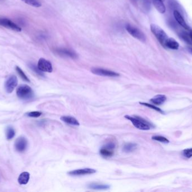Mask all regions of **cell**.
Here are the masks:
<instances>
[{"label": "cell", "instance_id": "ba28073f", "mask_svg": "<svg viewBox=\"0 0 192 192\" xmlns=\"http://www.w3.org/2000/svg\"><path fill=\"white\" fill-rule=\"evenodd\" d=\"M37 67L43 72L51 73L53 70L51 63L44 58H41L38 60Z\"/></svg>", "mask_w": 192, "mask_h": 192}, {"label": "cell", "instance_id": "9c48e42d", "mask_svg": "<svg viewBox=\"0 0 192 192\" xmlns=\"http://www.w3.org/2000/svg\"><path fill=\"white\" fill-rule=\"evenodd\" d=\"M17 85H18V79L16 76L15 75H11L6 81L5 84L6 91L8 93H11L13 91Z\"/></svg>", "mask_w": 192, "mask_h": 192}, {"label": "cell", "instance_id": "5b68a950", "mask_svg": "<svg viewBox=\"0 0 192 192\" xmlns=\"http://www.w3.org/2000/svg\"><path fill=\"white\" fill-rule=\"evenodd\" d=\"M115 146L116 145L114 142H109L105 146H103L101 149L100 151L101 156L105 158L112 157L114 155V151L115 148Z\"/></svg>", "mask_w": 192, "mask_h": 192}, {"label": "cell", "instance_id": "7a4b0ae2", "mask_svg": "<svg viewBox=\"0 0 192 192\" xmlns=\"http://www.w3.org/2000/svg\"><path fill=\"white\" fill-rule=\"evenodd\" d=\"M16 94L20 99L24 100H30L34 96L32 88L27 85H20L17 89Z\"/></svg>", "mask_w": 192, "mask_h": 192}, {"label": "cell", "instance_id": "7c38bea8", "mask_svg": "<svg viewBox=\"0 0 192 192\" xmlns=\"http://www.w3.org/2000/svg\"><path fill=\"white\" fill-rule=\"evenodd\" d=\"M28 141L24 137H19L15 142V148L19 152L25 151L27 148Z\"/></svg>", "mask_w": 192, "mask_h": 192}, {"label": "cell", "instance_id": "ac0fdd59", "mask_svg": "<svg viewBox=\"0 0 192 192\" xmlns=\"http://www.w3.org/2000/svg\"><path fill=\"white\" fill-rule=\"evenodd\" d=\"M30 174L28 172L22 173L18 178V181L20 184L25 185L27 184L29 180Z\"/></svg>", "mask_w": 192, "mask_h": 192}, {"label": "cell", "instance_id": "9a60e30c", "mask_svg": "<svg viewBox=\"0 0 192 192\" xmlns=\"http://www.w3.org/2000/svg\"><path fill=\"white\" fill-rule=\"evenodd\" d=\"M167 99L166 96L164 95H157L151 99L150 101L156 106H160L165 103Z\"/></svg>", "mask_w": 192, "mask_h": 192}, {"label": "cell", "instance_id": "4dcf8cb0", "mask_svg": "<svg viewBox=\"0 0 192 192\" xmlns=\"http://www.w3.org/2000/svg\"><path fill=\"white\" fill-rule=\"evenodd\" d=\"M189 35L192 40V30H189Z\"/></svg>", "mask_w": 192, "mask_h": 192}, {"label": "cell", "instance_id": "f546056e", "mask_svg": "<svg viewBox=\"0 0 192 192\" xmlns=\"http://www.w3.org/2000/svg\"><path fill=\"white\" fill-rule=\"evenodd\" d=\"M188 50L191 54H192V47H188Z\"/></svg>", "mask_w": 192, "mask_h": 192}, {"label": "cell", "instance_id": "484cf974", "mask_svg": "<svg viewBox=\"0 0 192 192\" xmlns=\"http://www.w3.org/2000/svg\"><path fill=\"white\" fill-rule=\"evenodd\" d=\"M152 139L154 140L158 141H160V142L163 143H169V140H168L167 138H165V137L162 136H154L152 138Z\"/></svg>", "mask_w": 192, "mask_h": 192}, {"label": "cell", "instance_id": "8992f818", "mask_svg": "<svg viewBox=\"0 0 192 192\" xmlns=\"http://www.w3.org/2000/svg\"><path fill=\"white\" fill-rule=\"evenodd\" d=\"M0 25L18 32L22 31V28L20 27L19 25H16L15 23L12 22L10 19L8 18H0Z\"/></svg>", "mask_w": 192, "mask_h": 192}, {"label": "cell", "instance_id": "2e32d148", "mask_svg": "<svg viewBox=\"0 0 192 192\" xmlns=\"http://www.w3.org/2000/svg\"><path fill=\"white\" fill-rule=\"evenodd\" d=\"M61 119L63 122H65L67 124H70L73 126L79 125V122L78 121V120L73 117L62 116L61 117Z\"/></svg>", "mask_w": 192, "mask_h": 192}, {"label": "cell", "instance_id": "6da1fadb", "mask_svg": "<svg viewBox=\"0 0 192 192\" xmlns=\"http://www.w3.org/2000/svg\"><path fill=\"white\" fill-rule=\"evenodd\" d=\"M125 118L129 120L134 127L142 130H149L153 127V125L148 121L139 116H130L127 115Z\"/></svg>", "mask_w": 192, "mask_h": 192}, {"label": "cell", "instance_id": "7402d4cb", "mask_svg": "<svg viewBox=\"0 0 192 192\" xmlns=\"http://www.w3.org/2000/svg\"><path fill=\"white\" fill-rule=\"evenodd\" d=\"M6 138L8 140H11L13 138H14L15 135V132L13 127L9 126L7 128L6 131Z\"/></svg>", "mask_w": 192, "mask_h": 192}, {"label": "cell", "instance_id": "d4e9b609", "mask_svg": "<svg viewBox=\"0 0 192 192\" xmlns=\"http://www.w3.org/2000/svg\"><path fill=\"white\" fill-rule=\"evenodd\" d=\"M29 68L32 69V70L35 73H37L38 75L41 76H44V74L43 73V72H42L41 70L39 69V68H38L37 66H36L35 64H33V63H30L29 64Z\"/></svg>", "mask_w": 192, "mask_h": 192}, {"label": "cell", "instance_id": "4316f807", "mask_svg": "<svg viewBox=\"0 0 192 192\" xmlns=\"http://www.w3.org/2000/svg\"><path fill=\"white\" fill-rule=\"evenodd\" d=\"M142 105H143V106H146V107H148V108H150L152 109H154L155 111H157V112H160L161 113H164V112H163L161 109L159 108L158 107H156V106H153V105H152V104H148V103H140Z\"/></svg>", "mask_w": 192, "mask_h": 192}, {"label": "cell", "instance_id": "1f68e13d", "mask_svg": "<svg viewBox=\"0 0 192 192\" xmlns=\"http://www.w3.org/2000/svg\"><path fill=\"white\" fill-rule=\"evenodd\" d=\"M161 1H163H163H165V0H161Z\"/></svg>", "mask_w": 192, "mask_h": 192}, {"label": "cell", "instance_id": "603a6c76", "mask_svg": "<svg viewBox=\"0 0 192 192\" xmlns=\"http://www.w3.org/2000/svg\"><path fill=\"white\" fill-rule=\"evenodd\" d=\"M180 36L181 37V38L185 41L187 43L189 44L192 45V40L191 38H190V36L189 35V33H187V32H181L180 34Z\"/></svg>", "mask_w": 192, "mask_h": 192}, {"label": "cell", "instance_id": "ffe728a7", "mask_svg": "<svg viewBox=\"0 0 192 192\" xmlns=\"http://www.w3.org/2000/svg\"><path fill=\"white\" fill-rule=\"evenodd\" d=\"M137 144L135 143H127L125 144L123 147V151L126 153H130L137 149Z\"/></svg>", "mask_w": 192, "mask_h": 192}, {"label": "cell", "instance_id": "5bb4252c", "mask_svg": "<svg viewBox=\"0 0 192 192\" xmlns=\"http://www.w3.org/2000/svg\"><path fill=\"white\" fill-rule=\"evenodd\" d=\"M165 47L173 50H178L179 47L178 42L173 38H168L165 43Z\"/></svg>", "mask_w": 192, "mask_h": 192}, {"label": "cell", "instance_id": "52a82bcc", "mask_svg": "<svg viewBox=\"0 0 192 192\" xmlns=\"http://www.w3.org/2000/svg\"><path fill=\"white\" fill-rule=\"evenodd\" d=\"M92 73L98 76H106V77H115L120 76L119 73L115 72L112 70L105 69L103 68H92Z\"/></svg>", "mask_w": 192, "mask_h": 192}, {"label": "cell", "instance_id": "f1b7e54d", "mask_svg": "<svg viewBox=\"0 0 192 192\" xmlns=\"http://www.w3.org/2000/svg\"><path fill=\"white\" fill-rule=\"evenodd\" d=\"M42 114V113L40 112H38V111H34V112H29L28 113V116L30 117H33V118H37L40 117Z\"/></svg>", "mask_w": 192, "mask_h": 192}, {"label": "cell", "instance_id": "30bf717a", "mask_svg": "<svg viewBox=\"0 0 192 192\" xmlns=\"http://www.w3.org/2000/svg\"><path fill=\"white\" fill-rule=\"evenodd\" d=\"M96 173V170L95 169L92 168H82V169H78L75 170L71 171L68 173V174L71 176H83V175H90Z\"/></svg>", "mask_w": 192, "mask_h": 192}, {"label": "cell", "instance_id": "8fae6325", "mask_svg": "<svg viewBox=\"0 0 192 192\" xmlns=\"http://www.w3.org/2000/svg\"><path fill=\"white\" fill-rule=\"evenodd\" d=\"M55 52L61 57H68L72 59L77 58V54L75 52L70 50V49H65V48H58L55 49Z\"/></svg>", "mask_w": 192, "mask_h": 192}, {"label": "cell", "instance_id": "cb8c5ba5", "mask_svg": "<svg viewBox=\"0 0 192 192\" xmlns=\"http://www.w3.org/2000/svg\"><path fill=\"white\" fill-rule=\"evenodd\" d=\"M16 72H18V73L19 74V76H20L24 81L29 82V79L28 78L27 76L25 75L24 72L23 71V70H22L21 68L17 66V67H16Z\"/></svg>", "mask_w": 192, "mask_h": 192}, {"label": "cell", "instance_id": "3957f363", "mask_svg": "<svg viewBox=\"0 0 192 192\" xmlns=\"http://www.w3.org/2000/svg\"><path fill=\"white\" fill-rule=\"evenodd\" d=\"M150 27L152 33L154 35L161 45L165 47V42L168 38V35L165 31L159 26L154 24H152Z\"/></svg>", "mask_w": 192, "mask_h": 192}, {"label": "cell", "instance_id": "44dd1931", "mask_svg": "<svg viewBox=\"0 0 192 192\" xmlns=\"http://www.w3.org/2000/svg\"><path fill=\"white\" fill-rule=\"evenodd\" d=\"M21 1L29 5L32 6L35 8H39L42 6L41 3L38 0H21Z\"/></svg>", "mask_w": 192, "mask_h": 192}, {"label": "cell", "instance_id": "e0dca14e", "mask_svg": "<svg viewBox=\"0 0 192 192\" xmlns=\"http://www.w3.org/2000/svg\"><path fill=\"white\" fill-rule=\"evenodd\" d=\"M154 7L158 12L161 14H164L166 11V8L161 0H152Z\"/></svg>", "mask_w": 192, "mask_h": 192}, {"label": "cell", "instance_id": "4fadbf2b", "mask_svg": "<svg viewBox=\"0 0 192 192\" xmlns=\"http://www.w3.org/2000/svg\"><path fill=\"white\" fill-rule=\"evenodd\" d=\"M174 16L175 17L177 22L181 25L182 27L184 28L185 30H189V27L187 25L184 18H183V16L177 10L174 11Z\"/></svg>", "mask_w": 192, "mask_h": 192}, {"label": "cell", "instance_id": "277c9868", "mask_svg": "<svg viewBox=\"0 0 192 192\" xmlns=\"http://www.w3.org/2000/svg\"><path fill=\"white\" fill-rule=\"evenodd\" d=\"M125 28L127 30V32L129 33L130 35L132 36L133 37L138 39L142 42H145L146 41V36L144 34L143 32H142L139 29H138V28L134 27L129 24H127L126 25Z\"/></svg>", "mask_w": 192, "mask_h": 192}, {"label": "cell", "instance_id": "83f0119b", "mask_svg": "<svg viewBox=\"0 0 192 192\" xmlns=\"http://www.w3.org/2000/svg\"><path fill=\"white\" fill-rule=\"evenodd\" d=\"M182 155L187 158H191L192 157V148L185 149L182 151Z\"/></svg>", "mask_w": 192, "mask_h": 192}, {"label": "cell", "instance_id": "d6986e66", "mask_svg": "<svg viewBox=\"0 0 192 192\" xmlns=\"http://www.w3.org/2000/svg\"><path fill=\"white\" fill-rule=\"evenodd\" d=\"M88 187L90 189L95 190H107L110 187L107 185L98 184V183H94L89 184Z\"/></svg>", "mask_w": 192, "mask_h": 192}]
</instances>
